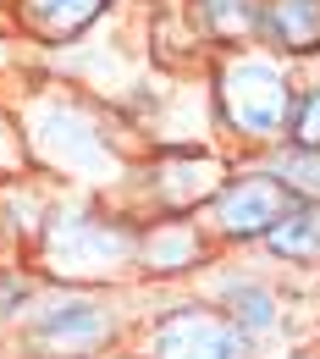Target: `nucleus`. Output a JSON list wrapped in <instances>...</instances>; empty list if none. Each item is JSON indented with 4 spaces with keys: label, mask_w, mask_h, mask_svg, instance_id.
<instances>
[{
    "label": "nucleus",
    "mask_w": 320,
    "mask_h": 359,
    "mask_svg": "<svg viewBox=\"0 0 320 359\" xmlns=\"http://www.w3.org/2000/svg\"><path fill=\"white\" fill-rule=\"evenodd\" d=\"M281 144H293V149H320V89H293Z\"/></svg>",
    "instance_id": "ddd939ff"
},
{
    "label": "nucleus",
    "mask_w": 320,
    "mask_h": 359,
    "mask_svg": "<svg viewBox=\"0 0 320 359\" xmlns=\"http://www.w3.org/2000/svg\"><path fill=\"white\" fill-rule=\"evenodd\" d=\"M105 6L111 0H17V22L45 45H67V39L89 34L105 17Z\"/></svg>",
    "instance_id": "9d476101"
},
{
    "label": "nucleus",
    "mask_w": 320,
    "mask_h": 359,
    "mask_svg": "<svg viewBox=\"0 0 320 359\" xmlns=\"http://www.w3.org/2000/svg\"><path fill=\"white\" fill-rule=\"evenodd\" d=\"M221 249L199 216H138V243H133V271L138 282H193Z\"/></svg>",
    "instance_id": "6e6552de"
},
{
    "label": "nucleus",
    "mask_w": 320,
    "mask_h": 359,
    "mask_svg": "<svg viewBox=\"0 0 320 359\" xmlns=\"http://www.w3.org/2000/svg\"><path fill=\"white\" fill-rule=\"evenodd\" d=\"M193 22H199L216 45L237 50L243 39L260 34V0H193Z\"/></svg>",
    "instance_id": "f8f14e48"
},
{
    "label": "nucleus",
    "mask_w": 320,
    "mask_h": 359,
    "mask_svg": "<svg viewBox=\"0 0 320 359\" xmlns=\"http://www.w3.org/2000/svg\"><path fill=\"white\" fill-rule=\"evenodd\" d=\"M138 359H260V348L204 299H177L138 326Z\"/></svg>",
    "instance_id": "39448f33"
},
{
    "label": "nucleus",
    "mask_w": 320,
    "mask_h": 359,
    "mask_svg": "<svg viewBox=\"0 0 320 359\" xmlns=\"http://www.w3.org/2000/svg\"><path fill=\"white\" fill-rule=\"evenodd\" d=\"M0 359H6V348H0Z\"/></svg>",
    "instance_id": "f3484780"
},
{
    "label": "nucleus",
    "mask_w": 320,
    "mask_h": 359,
    "mask_svg": "<svg viewBox=\"0 0 320 359\" xmlns=\"http://www.w3.org/2000/svg\"><path fill=\"white\" fill-rule=\"evenodd\" d=\"M287 105H293V83L281 72V61L265 50H227L221 67H216V111H221V128L243 144H281L287 128Z\"/></svg>",
    "instance_id": "20e7f679"
},
{
    "label": "nucleus",
    "mask_w": 320,
    "mask_h": 359,
    "mask_svg": "<svg viewBox=\"0 0 320 359\" xmlns=\"http://www.w3.org/2000/svg\"><path fill=\"white\" fill-rule=\"evenodd\" d=\"M133 332V315H122L111 287H55L39 282L28 315L11 326V343L22 359H105Z\"/></svg>",
    "instance_id": "7ed1b4c3"
},
{
    "label": "nucleus",
    "mask_w": 320,
    "mask_h": 359,
    "mask_svg": "<svg viewBox=\"0 0 320 359\" xmlns=\"http://www.w3.org/2000/svg\"><path fill=\"white\" fill-rule=\"evenodd\" d=\"M6 61H11V50H6V34H0V67H6Z\"/></svg>",
    "instance_id": "2eb2a0df"
},
{
    "label": "nucleus",
    "mask_w": 320,
    "mask_h": 359,
    "mask_svg": "<svg viewBox=\"0 0 320 359\" xmlns=\"http://www.w3.org/2000/svg\"><path fill=\"white\" fill-rule=\"evenodd\" d=\"M133 243H138V216L111 210L94 194H89V205L83 199L55 205L45 238L34 249L39 282H55V287H111L116 293L127 276L138 282Z\"/></svg>",
    "instance_id": "f03ea898"
},
{
    "label": "nucleus",
    "mask_w": 320,
    "mask_h": 359,
    "mask_svg": "<svg viewBox=\"0 0 320 359\" xmlns=\"http://www.w3.org/2000/svg\"><path fill=\"white\" fill-rule=\"evenodd\" d=\"M281 359H320V354H281Z\"/></svg>",
    "instance_id": "dca6fc26"
},
{
    "label": "nucleus",
    "mask_w": 320,
    "mask_h": 359,
    "mask_svg": "<svg viewBox=\"0 0 320 359\" xmlns=\"http://www.w3.org/2000/svg\"><path fill=\"white\" fill-rule=\"evenodd\" d=\"M260 34L287 55L320 45V0H260Z\"/></svg>",
    "instance_id": "9b49d317"
},
{
    "label": "nucleus",
    "mask_w": 320,
    "mask_h": 359,
    "mask_svg": "<svg viewBox=\"0 0 320 359\" xmlns=\"http://www.w3.org/2000/svg\"><path fill=\"white\" fill-rule=\"evenodd\" d=\"M133 177V194L149 216H199L232 177V161L216 149H160Z\"/></svg>",
    "instance_id": "423d86ee"
},
{
    "label": "nucleus",
    "mask_w": 320,
    "mask_h": 359,
    "mask_svg": "<svg viewBox=\"0 0 320 359\" xmlns=\"http://www.w3.org/2000/svg\"><path fill=\"white\" fill-rule=\"evenodd\" d=\"M34 293H39V276H28V271L11 266V260H0V332H11L28 315Z\"/></svg>",
    "instance_id": "4468645a"
},
{
    "label": "nucleus",
    "mask_w": 320,
    "mask_h": 359,
    "mask_svg": "<svg viewBox=\"0 0 320 359\" xmlns=\"http://www.w3.org/2000/svg\"><path fill=\"white\" fill-rule=\"evenodd\" d=\"M22 144H28V166L50 177L89 188L94 199L116 194L127 182V155L116 133L99 122V111L67 94H45L22 105Z\"/></svg>",
    "instance_id": "f257e3e1"
},
{
    "label": "nucleus",
    "mask_w": 320,
    "mask_h": 359,
    "mask_svg": "<svg viewBox=\"0 0 320 359\" xmlns=\"http://www.w3.org/2000/svg\"><path fill=\"white\" fill-rule=\"evenodd\" d=\"M260 255L281 266H320V205L315 199H293L276 226L260 238Z\"/></svg>",
    "instance_id": "1a4fd4ad"
},
{
    "label": "nucleus",
    "mask_w": 320,
    "mask_h": 359,
    "mask_svg": "<svg viewBox=\"0 0 320 359\" xmlns=\"http://www.w3.org/2000/svg\"><path fill=\"white\" fill-rule=\"evenodd\" d=\"M287 205H293V194H287L265 166H249V172L232 166V177L221 182V194L199 210V222H204V232H210L216 249H260V238L276 226V216H281Z\"/></svg>",
    "instance_id": "0eeeda50"
}]
</instances>
